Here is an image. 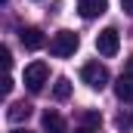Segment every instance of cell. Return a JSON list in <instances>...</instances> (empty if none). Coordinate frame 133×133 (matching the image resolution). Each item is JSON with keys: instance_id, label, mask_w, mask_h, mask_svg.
Wrapping results in <instances>:
<instances>
[{"instance_id": "5", "label": "cell", "mask_w": 133, "mask_h": 133, "mask_svg": "<svg viewBox=\"0 0 133 133\" xmlns=\"http://www.w3.org/2000/svg\"><path fill=\"white\" fill-rule=\"evenodd\" d=\"M19 40H22V46L25 50H40L43 43H46V37H43V31L40 28H19Z\"/></svg>"}, {"instance_id": "11", "label": "cell", "mask_w": 133, "mask_h": 133, "mask_svg": "<svg viewBox=\"0 0 133 133\" xmlns=\"http://www.w3.org/2000/svg\"><path fill=\"white\" fill-rule=\"evenodd\" d=\"M115 124H118V130H133V115L130 111H121L115 118Z\"/></svg>"}, {"instance_id": "12", "label": "cell", "mask_w": 133, "mask_h": 133, "mask_svg": "<svg viewBox=\"0 0 133 133\" xmlns=\"http://www.w3.org/2000/svg\"><path fill=\"white\" fill-rule=\"evenodd\" d=\"M0 59H3V65H6V68L12 65V56H9V46H0Z\"/></svg>"}, {"instance_id": "14", "label": "cell", "mask_w": 133, "mask_h": 133, "mask_svg": "<svg viewBox=\"0 0 133 133\" xmlns=\"http://www.w3.org/2000/svg\"><path fill=\"white\" fill-rule=\"evenodd\" d=\"M84 121H87V124H99V115H96V111H87Z\"/></svg>"}, {"instance_id": "16", "label": "cell", "mask_w": 133, "mask_h": 133, "mask_svg": "<svg viewBox=\"0 0 133 133\" xmlns=\"http://www.w3.org/2000/svg\"><path fill=\"white\" fill-rule=\"evenodd\" d=\"M124 74H130V77H133V56L127 59V65H124Z\"/></svg>"}, {"instance_id": "15", "label": "cell", "mask_w": 133, "mask_h": 133, "mask_svg": "<svg viewBox=\"0 0 133 133\" xmlns=\"http://www.w3.org/2000/svg\"><path fill=\"white\" fill-rule=\"evenodd\" d=\"M121 6H124V12H127V16H133V0H121Z\"/></svg>"}, {"instance_id": "17", "label": "cell", "mask_w": 133, "mask_h": 133, "mask_svg": "<svg viewBox=\"0 0 133 133\" xmlns=\"http://www.w3.org/2000/svg\"><path fill=\"white\" fill-rule=\"evenodd\" d=\"M12 133H31V130H22V127H19V130H12Z\"/></svg>"}, {"instance_id": "10", "label": "cell", "mask_w": 133, "mask_h": 133, "mask_svg": "<svg viewBox=\"0 0 133 133\" xmlns=\"http://www.w3.org/2000/svg\"><path fill=\"white\" fill-rule=\"evenodd\" d=\"M53 96L59 102H65L68 96H71V81L68 77H56V84H53Z\"/></svg>"}, {"instance_id": "1", "label": "cell", "mask_w": 133, "mask_h": 133, "mask_svg": "<svg viewBox=\"0 0 133 133\" xmlns=\"http://www.w3.org/2000/svg\"><path fill=\"white\" fill-rule=\"evenodd\" d=\"M77 46H81V40H77V34H74V31H59V34H53V40H50V53H53L56 59H68V56H74Z\"/></svg>"}, {"instance_id": "2", "label": "cell", "mask_w": 133, "mask_h": 133, "mask_svg": "<svg viewBox=\"0 0 133 133\" xmlns=\"http://www.w3.org/2000/svg\"><path fill=\"white\" fill-rule=\"evenodd\" d=\"M81 81H84L90 90H102V87L108 84V68L99 65V62H87V65L81 68Z\"/></svg>"}, {"instance_id": "4", "label": "cell", "mask_w": 133, "mask_h": 133, "mask_svg": "<svg viewBox=\"0 0 133 133\" xmlns=\"http://www.w3.org/2000/svg\"><path fill=\"white\" fill-rule=\"evenodd\" d=\"M96 50H99V56H118V50H121V34L115 31V28H102L96 34Z\"/></svg>"}, {"instance_id": "13", "label": "cell", "mask_w": 133, "mask_h": 133, "mask_svg": "<svg viewBox=\"0 0 133 133\" xmlns=\"http://www.w3.org/2000/svg\"><path fill=\"white\" fill-rule=\"evenodd\" d=\"M9 90H12V77L6 74V77H3V96H9Z\"/></svg>"}, {"instance_id": "9", "label": "cell", "mask_w": 133, "mask_h": 133, "mask_svg": "<svg viewBox=\"0 0 133 133\" xmlns=\"http://www.w3.org/2000/svg\"><path fill=\"white\" fill-rule=\"evenodd\" d=\"M28 115H31V105H28V102H12V105H9V111H6V118H9L12 124L28 121Z\"/></svg>"}, {"instance_id": "6", "label": "cell", "mask_w": 133, "mask_h": 133, "mask_svg": "<svg viewBox=\"0 0 133 133\" xmlns=\"http://www.w3.org/2000/svg\"><path fill=\"white\" fill-rule=\"evenodd\" d=\"M108 9V0H77V12L84 19H96Z\"/></svg>"}, {"instance_id": "7", "label": "cell", "mask_w": 133, "mask_h": 133, "mask_svg": "<svg viewBox=\"0 0 133 133\" xmlns=\"http://www.w3.org/2000/svg\"><path fill=\"white\" fill-rule=\"evenodd\" d=\"M115 96L121 102H127V105H133V77L130 74H121L115 81Z\"/></svg>"}, {"instance_id": "3", "label": "cell", "mask_w": 133, "mask_h": 133, "mask_svg": "<svg viewBox=\"0 0 133 133\" xmlns=\"http://www.w3.org/2000/svg\"><path fill=\"white\" fill-rule=\"evenodd\" d=\"M46 81H50V68H46V62H31V65L25 68V87H28L31 93H40Z\"/></svg>"}, {"instance_id": "8", "label": "cell", "mask_w": 133, "mask_h": 133, "mask_svg": "<svg viewBox=\"0 0 133 133\" xmlns=\"http://www.w3.org/2000/svg\"><path fill=\"white\" fill-rule=\"evenodd\" d=\"M40 124H43L46 133H65V121H62V115H56V111H43Z\"/></svg>"}]
</instances>
